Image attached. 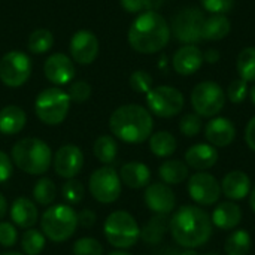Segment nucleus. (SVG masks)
<instances>
[{
  "mask_svg": "<svg viewBox=\"0 0 255 255\" xmlns=\"http://www.w3.org/2000/svg\"><path fill=\"white\" fill-rule=\"evenodd\" d=\"M52 164L60 178L73 179L84 167V154L76 145L67 143L54 154Z\"/></svg>",
  "mask_w": 255,
  "mask_h": 255,
  "instance_id": "4468645a",
  "label": "nucleus"
},
{
  "mask_svg": "<svg viewBox=\"0 0 255 255\" xmlns=\"http://www.w3.org/2000/svg\"><path fill=\"white\" fill-rule=\"evenodd\" d=\"M232 30L230 19L226 15H212L205 19L203 24V39L221 40L229 36Z\"/></svg>",
  "mask_w": 255,
  "mask_h": 255,
  "instance_id": "c85d7f7f",
  "label": "nucleus"
},
{
  "mask_svg": "<svg viewBox=\"0 0 255 255\" xmlns=\"http://www.w3.org/2000/svg\"><path fill=\"white\" fill-rule=\"evenodd\" d=\"M184 103L185 100L182 93L170 85H160L146 93V105L149 111L160 118L176 117L182 112Z\"/></svg>",
  "mask_w": 255,
  "mask_h": 255,
  "instance_id": "9d476101",
  "label": "nucleus"
},
{
  "mask_svg": "<svg viewBox=\"0 0 255 255\" xmlns=\"http://www.w3.org/2000/svg\"><path fill=\"white\" fill-rule=\"evenodd\" d=\"M253 247V239L251 235L244 230H235L232 232L224 244V251L227 255H248Z\"/></svg>",
  "mask_w": 255,
  "mask_h": 255,
  "instance_id": "c756f323",
  "label": "nucleus"
},
{
  "mask_svg": "<svg viewBox=\"0 0 255 255\" xmlns=\"http://www.w3.org/2000/svg\"><path fill=\"white\" fill-rule=\"evenodd\" d=\"M88 190L97 202L109 205L120 199L123 182L114 167L103 166L91 173L88 181Z\"/></svg>",
  "mask_w": 255,
  "mask_h": 255,
  "instance_id": "1a4fd4ad",
  "label": "nucleus"
},
{
  "mask_svg": "<svg viewBox=\"0 0 255 255\" xmlns=\"http://www.w3.org/2000/svg\"><path fill=\"white\" fill-rule=\"evenodd\" d=\"M202 117L197 114H185L179 121V131L187 137H194L202 131Z\"/></svg>",
  "mask_w": 255,
  "mask_h": 255,
  "instance_id": "e433bc0d",
  "label": "nucleus"
},
{
  "mask_svg": "<svg viewBox=\"0 0 255 255\" xmlns=\"http://www.w3.org/2000/svg\"><path fill=\"white\" fill-rule=\"evenodd\" d=\"M203 52L196 45H184L173 55V69L184 76L196 73L203 64Z\"/></svg>",
  "mask_w": 255,
  "mask_h": 255,
  "instance_id": "aec40b11",
  "label": "nucleus"
},
{
  "mask_svg": "<svg viewBox=\"0 0 255 255\" xmlns=\"http://www.w3.org/2000/svg\"><path fill=\"white\" fill-rule=\"evenodd\" d=\"M109 128L115 137L126 143H142L152 134L154 121L148 109L140 105H124L109 118Z\"/></svg>",
  "mask_w": 255,
  "mask_h": 255,
  "instance_id": "7ed1b4c3",
  "label": "nucleus"
},
{
  "mask_svg": "<svg viewBox=\"0 0 255 255\" xmlns=\"http://www.w3.org/2000/svg\"><path fill=\"white\" fill-rule=\"evenodd\" d=\"M250 191L251 179L242 170H232L221 181V193L232 202L245 199L250 196Z\"/></svg>",
  "mask_w": 255,
  "mask_h": 255,
  "instance_id": "412c9836",
  "label": "nucleus"
},
{
  "mask_svg": "<svg viewBox=\"0 0 255 255\" xmlns=\"http://www.w3.org/2000/svg\"><path fill=\"white\" fill-rule=\"evenodd\" d=\"M40 229L51 242H66L78 229V214L69 205H52L43 212Z\"/></svg>",
  "mask_w": 255,
  "mask_h": 255,
  "instance_id": "39448f33",
  "label": "nucleus"
},
{
  "mask_svg": "<svg viewBox=\"0 0 255 255\" xmlns=\"http://www.w3.org/2000/svg\"><path fill=\"white\" fill-rule=\"evenodd\" d=\"M176 146H178V142L170 131L161 130V131L152 133L149 137V149L155 157L167 158L176 151Z\"/></svg>",
  "mask_w": 255,
  "mask_h": 255,
  "instance_id": "cd10ccee",
  "label": "nucleus"
},
{
  "mask_svg": "<svg viewBox=\"0 0 255 255\" xmlns=\"http://www.w3.org/2000/svg\"><path fill=\"white\" fill-rule=\"evenodd\" d=\"M130 87L136 93L146 94L152 88V76L145 70H136L130 76Z\"/></svg>",
  "mask_w": 255,
  "mask_h": 255,
  "instance_id": "58836bf2",
  "label": "nucleus"
},
{
  "mask_svg": "<svg viewBox=\"0 0 255 255\" xmlns=\"http://www.w3.org/2000/svg\"><path fill=\"white\" fill-rule=\"evenodd\" d=\"M190 199L200 206H212L221 197V184L208 172H196L187 184Z\"/></svg>",
  "mask_w": 255,
  "mask_h": 255,
  "instance_id": "ddd939ff",
  "label": "nucleus"
},
{
  "mask_svg": "<svg viewBox=\"0 0 255 255\" xmlns=\"http://www.w3.org/2000/svg\"><path fill=\"white\" fill-rule=\"evenodd\" d=\"M203 7L214 15H226L232 10L235 0H200Z\"/></svg>",
  "mask_w": 255,
  "mask_h": 255,
  "instance_id": "37998d69",
  "label": "nucleus"
},
{
  "mask_svg": "<svg viewBox=\"0 0 255 255\" xmlns=\"http://www.w3.org/2000/svg\"><path fill=\"white\" fill-rule=\"evenodd\" d=\"M72 58L79 64H90L99 54V40L90 30H79L70 39Z\"/></svg>",
  "mask_w": 255,
  "mask_h": 255,
  "instance_id": "dca6fc26",
  "label": "nucleus"
},
{
  "mask_svg": "<svg viewBox=\"0 0 255 255\" xmlns=\"http://www.w3.org/2000/svg\"><path fill=\"white\" fill-rule=\"evenodd\" d=\"M188 166L181 160H166L158 167V176L166 185H179L188 179Z\"/></svg>",
  "mask_w": 255,
  "mask_h": 255,
  "instance_id": "a878e982",
  "label": "nucleus"
},
{
  "mask_svg": "<svg viewBox=\"0 0 255 255\" xmlns=\"http://www.w3.org/2000/svg\"><path fill=\"white\" fill-rule=\"evenodd\" d=\"M12 161L28 175H43L52 163V152L42 139L24 137L13 145Z\"/></svg>",
  "mask_w": 255,
  "mask_h": 255,
  "instance_id": "20e7f679",
  "label": "nucleus"
},
{
  "mask_svg": "<svg viewBox=\"0 0 255 255\" xmlns=\"http://www.w3.org/2000/svg\"><path fill=\"white\" fill-rule=\"evenodd\" d=\"M31 73L30 58L19 51H10L0 60V79L6 87H21Z\"/></svg>",
  "mask_w": 255,
  "mask_h": 255,
  "instance_id": "f8f14e48",
  "label": "nucleus"
},
{
  "mask_svg": "<svg viewBox=\"0 0 255 255\" xmlns=\"http://www.w3.org/2000/svg\"><path fill=\"white\" fill-rule=\"evenodd\" d=\"M169 232L179 247L196 250L211 239L212 221L202 208L185 205L173 212L169 220Z\"/></svg>",
  "mask_w": 255,
  "mask_h": 255,
  "instance_id": "f257e3e1",
  "label": "nucleus"
},
{
  "mask_svg": "<svg viewBox=\"0 0 255 255\" xmlns=\"http://www.w3.org/2000/svg\"><path fill=\"white\" fill-rule=\"evenodd\" d=\"M121 4L127 12H139L145 9V0H121Z\"/></svg>",
  "mask_w": 255,
  "mask_h": 255,
  "instance_id": "de8ad7c7",
  "label": "nucleus"
},
{
  "mask_svg": "<svg viewBox=\"0 0 255 255\" xmlns=\"http://www.w3.org/2000/svg\"><path fill=\"white\" fill-rule=\"evenodd\" d=\"M167 230H169L167 215H155L143 226V229H140V238L148 245H157L163 241Z\"/></svg>",
  "mask_w": 255,
  "mask_h": 255,
  "instance_id": "bb28decb",
  "label": "nucleus"
},
{
  "mask_svg": "<svg viewBox=\"0 0 255 255\" xmlns=\"http://www.w3.org/2000/svg\"><path fill=\"white\" fill-rule=\"evenodd\" d=\"M18 232L12 223L0 221V245L4 248H10L16 244Z\"/></svg>",
  "mask_w": 255,
  "mask_h": 255,
  "instance_id": "79ce46f5",
  "label": "nucleus"
},
{
  "mask_svg": "<svg viewBox=\"0 0 255 255\" xmlns=\"http://www.w3.org/2000/svg\"><path fill=\"white\" fill-rule=\"evenodd\" d=\"M175 255H199L194 250H185V251H181V253H176Z\"/></svg>",
  "mask_w": 255,
  "mask_h": 255,
  "instance_id": "603ef678",
  "label": "nucleus"
},
{
  "mask_svg": "<svg viewBox=\"0 0 255 255\" xmlns=\"http://www.w3.org/2000/svg\"><path fill=\"white\" fill-rule=\"evenodd\" d=\"M0 255H24V254H19V253H4V254H0Z\"/></svg>",
  "mask_w": 255,
  "mask_h": 255,
  "instance_id": "6e6d98bb",
  "label": "nucleus"
},
{
  "mask_svg": "<svg viewBox=\"0 0 255 255\" xmlns=\"http://www.w3.org/2000/svg\"><path fill=\"white\" fill-rule=\"evenodd\" d=\"M103 232L106 241L118 250L131 248L140 238V227L137 221L126 211L112 212L103 224Z\"/></svg>",
  "mask_w": 255,
  "mask_h": 255,
  "instance_id": "423d86ee",
  "label": "nucleus"
},
{
  "mask_svg": "<svg viewBox=\"0 0 255 255\" xmlns=\"http://www.w3.org/2000/svg\"><path fill=\"white\" fill-rule=\"evenodd\" d=\"M12 160L7 154L0 151V182H6L12 176Z\"/></svg>",
  "mask_w": 255,
  "mask_h": 255,
  "instance_id": "c03bdc74",
  "label": "nucleus"
},
{
  "mask_svg": "<svg viewBox=\"0 0 255 255\" xmlns=\"http://www.w3.org/2000/svg\"><path fill=\"white\" fill-rule=\"evenodd\" d=\"M170 40V27L155 10L140 13L128 30V43L140 54H155Z\"/></svg>",
  "mask_w": 255,
  "mask_h": 255,
  "instance_id": "f03ea898",
  "label": "nucleus"
},
{
  "mask_svg": "<svg viewBox=\"0 0 255 255\" xmlns=\"http://www.w3.org/2000/svg\"><path fill=\"white\" fill-rule=\"evenodd\" d=\"M27 123L25 112L15 105L4 106L0 111V133L10 136L18 134Z\"/></svg>",
  "mask_w": 255,
  "mask_h": 255,
  "instance_id": "393cba45",
  "label": "nucleus"
},
{
  "mask_svg": "<svg viewBox=\"0 0 255 255\" xmlns=\"http://www.w3.org/2000/svg\"><path fill=\"white\" fill-rule=\"evenodd\" d=\"M203 58H206L208 61H211V63H215L217 60H218V52L217 51H208L205 55H203Z\"/></svg>",
  "mask_w": 255,
  "mask_h": 255,
  "instance_id": "8fccbe9b",
  "label": "nucleus"
},
{
  "mask_svg": "<svg viewBox=\"0 0 255 255\" xmlns=\"http://www.w3.org/2000/svg\"><path fill=\"white\" fill-rule=\"evenodd\" d=\"M67 96H69L70 102L82 103V102H85V100L90 99V96H91V87L85 81H75V82L70 84L69 91H67Z\"/></svg>",
  "mask_w": 255,
  "mask_h": 255,
  "instance_id": "ea45409f",
  "label": "nucleus"
},
{
  "mask_svg": "<svg viewBox=\"0 0 255 255\" xmlns=\"http://www.w3.org/2000/svg\"><path fill=\"white\" fill-rule=\"evenodd\" d=\"M57 197V187L49 178H40L33 187V199L42 206H51Z\"/></svg>",
  "mask_w": 255,
  "mask_h": 255,
  "instance_id": "473e14b6",
  "label": "nucleus"
},
{
  "mask_svg": "<svg viewBox=\"0 0 255 255\" xmlns=\"http://www.w3.org/2000/svg\"><path fill=\"white\" fill-rule=\"evenodd\" d=\"M93 152H94L96 158L100 163H103L105 166H109L117 158L118 143H117V140L112 136L103 134V136H100V137L96 139L94 146H93Z\"/></svg>",
  "mask_w": 255,
  "mask_h": 255,
  "instance_id": "7c9ffc66",
  "label": "nucleus"
},
{
  "mask_svg": "<svg viewBox=\"0 0 255 255\" xmlns=\"http://www.w3.org/2000/svg\"><path fill=\"white\" fill-rule=\"evenodd\" d=\"M205 137L209 145L215 148H226L233 143L236 137V127L229 118L214 117L205 126Z\"/></svg>",
  "mask_w": 255,
  "mask_h": 255,
  "instance_id": "f3484780",
  "label": "nucleus"
},
{
  "mask_svg": "<svg viewBox=\"0 0 255 255\" xmlns=\"http://www.w3.org/2000/svg\"><path fill=\"white\" fill-rule=\"evenodd\" d=\"M46 238L42 230L28 229L24 232L21 238V248L25 255H39L45 248Z\"/></svg>",
  "mask_w": 255,
  "mask_h": 255,
  "instance_id": "72a5a7b5",
  "label": "nucleus"
},
{
  "mask_svg": "<svg viewBox=\"0 0 255 255\" xmlns=\"http://www.w3.org/2000/svg\"><path fill=\"white\" fill-rule=\"evenodd\" d=\"M238 73L241 79L247 82H255V48L248 46L238 55Z\"/></svg>",
  "mask_w": 255,
  "mask_h": 255,
  "instance_id": "2f4dec72",
  "label": "nucleus"
},
{
  "mask_svg": "<svg viewBox=\"0 0 255 255\" xmlns=\"http://www.w3.org/2000/svg\"><path fill=\"white\" fill-rule=\"evenodd\" d=\"M97 221V215L90 209H82L78 214V226H82L84 229H91Z\"/></svg>",
  "mask_w": 255,
  "mask_h": 255,
  "instance_id": "a18cd8bd",
  "label": "nucleus"
},
{
  "mask_svg": "<svg viewBox=\"0 0 255 255\" xmlns=\"http://www.w3.org/2000/svg\"><path fill=\"white\" fill-rule=\"evenodd\" d=\"M211 221L215 227L221 230H235L242 221V209L238 203L232 200L221 202L214 209Z\"/></svg>",
  "mask_w": 255,
  "mask_h": 255,
  "instance_id": "4be33fe9",
  "label": "nucleus"
},
{
  "mask_svg": "<svg viewBox=\"0 0 255 255\" xmlns=\"http://www.w3.org/2000/svg\"><path fill=\"white\" fill-rule=\"evenodd\" d=\"M206 255H220V254H215V253H209V254H206Z\"/></svg>",
  "mask_w": 255,
  "mask_h": 255,
  "instance_id": "4d7b16f0",
  "label": "nucleus"
},
{
  "mask_svg": "<svg viewBox=\"0 0 255 255\" xmlns=\"http://www.w3.org/2000/svg\"><path fill=\"white\" fill-rule=\"evenodd\" d=\"M205 15L196 7H187L179 10L172 21L173 36L187 45H194L203 39V24Z\"/></svg>",
  "mask_w": 255,
  "mask_h": 255,
  "instance_id": "9b49d317",
  "label": "nucleus"
},
{
  "mask_svg": "<svg viewBox=\"0 0 255 255\" xmlns=\"http://www.w3.org/2000/svg\"><path fill=\"white\" fill-rule=\"evenodd\" d=\"M218 151L209 143H196L185 152V164L197 172H205L214 167L218 161Z\"/></svg>",
  "mask_w": 255,
  "mask_h": 255,
  "instance_id": "6ab92c4d",
  "label": "nucleus"
},
{
  "mask_svg": "<svg viewBox=\"0 0 255 255\" xmlns=\"http://www.w3.org/2000/svg\"><path fill=\"white\" fill-rule=\"evenodd\" d=\"M108 255H130L128 253H124V251H114V253H111V254Z\"/></svg>",
  "mask_w": 255,
  "mask_h": 255,
  "instance_id": "5fc2aeb1",
  "label": "nucleus"
},
{
  "mask_svg": "<svg viewBox=\"0 0 255 255\" xmlns=\"http://www.w3.org/2000/svg\"><path fill=\"white\" fill-rule=\"evenodd\" d=\"M229 100L235 105H239L242 103L247 96H248V85H247V81L244 79H235L230 82L229 88H227V94Z\"/></svg>",
  "mask_w": 255,
  "mask_h": 255,
  "instance_id": "a19ab883",
  "label": "nucleus"
},
{
  "mask_svg": "<svg viewBox=\"0 0 255 255\" xmlns=\"http://www.w3.org/2000/svg\"><path fill=\"white\" fill-rule=\"evenodd\" d=\"M145 205L155 215H169L176 206V197L170 185L163 182L149 184L143 194Z\"/></svg>",
  "mask_w": 255,
  "mask_h": 255,
  "instance_id": "2eb2a0df",
  "label": "nucleus"
},
{
  "mask_svg": "<svg viewBox=\"0 0 255 255\" xmlns=\"http://www.w3.org/2000/svg\"><path fill=\"white\" fill-rule=\"evenodd\" d=\"M250 208H251V211L255 214V185L251 188V191H250Z\"/></svg>",
  "mask_w": 255,
  "mask_h": 255,
  "instance_id": "3c124183",
  "label": "nucleus"
},
{
  "mask_svg": "<svg viewBox=\"0 0 255 255\" xmlns=\"http://www.w3.org/2000/svg\"><path fill=\"white\" fill-rule=\"evenodd\" d=\"M61 194L69 205H79L84 200L85 188L81 181L73 178V179H67V182L61 187Z\"/></svg>",
  "mask_w": 255,
  "mask_h": 255,
  "instance_id": "c9c22d12",
  "label": "nucleus"
},
{
  "mask_svg": "<svg viewBox=\"0 0 255 255\" xmlns=\"http://www.w3.org/2000/svg\"><path fill=\"white\" fill-rule=\"evenodd\" d=\"M120 179L121 182L133 190L146 188L151 181V170L146 164L140 161H128L123 164L120 169Z\"/></svg>",
  "mask_w": 255,
  "mask_h": 255,
  "instance_id": "5701e85b",
  "label": "nucleus"
},
{
  "mask_svg": "<svg viewBox=\"0 0 255 255\" xmlns=\"http://www.w3.org/2000/svg\"><path fill=\"white\" fill-rule=\"evenodd\" d=\"M52 43H54L52 33L49 30H45V28L34 30L28 37V49L34 54L46 52L48 49L52 48Z\"/></svg>",
  "mask_w": 255,
  "mask_h": 255,
  "instance_id": "f704fd0d",
  "label": "nucleus"
},
{
  "mask_svg": "<svg viewBox=\"0 0 255 255\" xmlns=\"http://www.w3.org/2000/svg\"><path fill=\"white\" fill-rule=\"evenodd\" d=\"M70 109V99L66 91L60 88H46L39 93L34 102V112L37 118L48 126L61 124Z\"/></svg>",
  "mask_w": 255,
  "mask_h": 255,
  "instance_id": "0eeeda50",
  "label": "nucleus"
},
{
  "mask_svg": "<svg viewBox=\"0 0 255 255\" xmlns=\"http://www.w3.org/2000/svg\"><path fill=\"white\" fill-rule=\"evenodd\" d=\"M73 255H103V247L93 238H82L73 244Z\"/></svg>",
  "mask_w": 255,
  "mask_h": 255,
  "instance_id": "4c0bfd02",
  "label": "nucleus"
},
{
  "mask_svg": "<svg viewBox=\"0 0 255 255\" xmlns=\"http://www.w3.org/2000/svg\"><path fill=\"white\" fill-rule=\"evenodd\" d=\"M245 142L248 148L255 152V115L248 121L247 128H245Z\"/></svg>",
  "mask_w": 255,
  "mask_h": 255,
  "instance_id": "49530a36",
  "label": "nucleus"
},
{
  "mask_svg": "<svg viewBox=\"0 0 255 255\" xmlns=\"http://www.w3.org/2000/svg\"><path fill=\"white\" fill-rule=\"evenodd\" d=\"M226 105L224 90L214 81H203L191 91V106L199 117L214 118Z\"/></svg>",
  "mask_w": 255,
  "mask_h": 255,
  "instance_id": "6e6552de",
  "label": "nucleus"
},
{
  "mask_svg": "<svg viewBox=\"0 0 255 255\" xmlns=\"http://www.w3.org/2000/svg\"><path fill=\"white\" fill-rule=\"evenodd\" d=\"M10 220L16 227L21 229H33V226L37 223L39 218V212L36 205L27 199V197H18L13 200L12 206H10Z\"/></svg>",
  "mask_w": 255,
  "mask_h": 255,
  "instance_id": "b1692460",
  "label": "nucleus"
},
{
  "mask_svg": "<svg viewBox=\"0 0 255 255\" xmlns=\"http://www.w3.org/2000/svg\"><path fill=\"white\" fill-rule=\"evenodd\" d=\"M43 72L48 81L55 85H66L75 78V66L64 54H52L43 64Z\"/></svg>",
  "mask_w": 255,
  "mask_h": 255,
  "instance_id": "a211bd4d",
  "label": "nucleus"
},
{
  "mask_svg": "<svg viewBox=\"0 0 255 255\" xmlns=\"http://www.w3.org/2000/svg\"><path fill=\"white\" fill-rule=\"evenodd\" d=\"M250 96H251V100H253V103L255 105V85L251 87V90H250Z\"/></svg>",
  "mask_w": 255,
  "mask_h": 255,
  "instance_id": "864d4df0",
  "label": "nucleus"
},
{
  "mask_svg": "<svg viewBox=\"0 0 255 255\" xmlns=\"http://www.w3.org/2000/svg\"><path fill=\"white\" fill-rule=\"evenodd\" d=\"M6 212H7V202H6V199L3 197V194L0 193V220L4 218Z\"/></svg>",
  "mask_w": 255,
  "mask_h": 255,
  "instance_id": "09e8293b",
  "label": "nucleus"
}]
</instances>
